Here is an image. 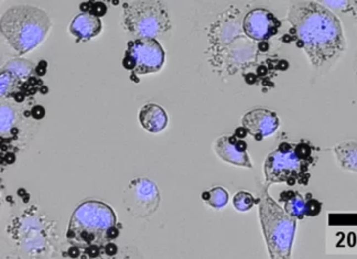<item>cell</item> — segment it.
Here are the masks:
<instances>
[{
	"instance_id": "1",
	"label": "cell",
	"mask_w": 357,
	"mask_h": 259,
	"mask_svg": "<svg viewBox=\"0 0 357 259\" xmlns=\"http://www.w3.org/2000/svg\"><path fill=\"white\" fill-rule=\"evenodd\" d=\"M290 32L316 69L331 65L345 51L340 19L317 1H293L289 7Z\"/></svg>"
},
{
	"instance_id": "2",
	"label": "cell",
	"mask_w": 357,
	"mask_h": 259,
	"mask_svg": "<svg viewBox=\"0 0 357 259\" xmlns=\"http://www.w3.org/2000/svg\"><path fill=\"white\" fill-rule=\"evenodd\" d=\"M1 33L18 54H26L45 39L51 28L49 14L31 6H14L1 17Z\"/></svg>"
},
{
	"instance_id": "3",
	"label": "cell",
	"mask_w": 357,
	"mask_h": 259,
	"mask_svg": "<svg viewBox=\"0 0 357 259\" xmlns=\"http://www.w3.org/2000/svg\"><path fill=\"white\" fill-rule=\"evenodd\" d=\"M116 214L109 205L100 201H86L77 206L72 214L67 241L82 252L89 246H105L109 239L108 229L116 225Z\"/></svg>"
},
{
	"instance_id": "4",
	"label": "cell",
	"mask_w": 357,
	"mask_h": 259,
	"mask_svg": "<svg viewBox=\"0 0 357 259\" xmlns=\"http://www.w3.org/2000/svg\"><path fill=\"white\" fill-rule=\"evenodd\" d=\"M258 203L259 219L270 257L273 259L290 258L296 233V218L290 216L268 194L266 189L260 191Z\"/></svg>"
},
{
	"instance_id": "5",
	"label": "cell",
	"mask_w": 357,
	"mask_h": 259,
	"mask_svg": "<svg viewBox=\"0 0 357 259\" xmlns=\"http://www.w3.org/2000/svg\"><path fill=\"white\" fill-rule=\"evenodd\" d=\"M123 10L125 28L138 39H156L171 29L170 14L161 1H128L123 4Z\"/></svg>"
},
{
	"instance_id": "6",
	"label": "cell",
	"mask_w": 357,
	"mask_h": 259,
	"mask_svg": "<svg viewBox=\"0 0 357 259\" xmlns=\"http://www.w3.org/2000/svg\"><path fill=\"white\" fill-rule=\"evenodd\" d=\"M310 162L299 159L293 149L288 152L276 150L270 152L265 160V179L269 183H287L294 185L299 182L307 184L309 181L308 169Z\"/></svg>"
},
{
	"instance_id": "7",
	"label": "cell",
	"mask_w": 357,
	"mask_h": 259,
	"mask_svg": "<svg viewBox=\"0 0 357 259\" xmlns=\"http://www.w3.org/2000/svg\"><path fill=\"white\" fill-rule=\"evenodd\" d=\"M165 63V51L156 39L140 38L129 41L125 52L123 66L134 71L137 74L156 73Z\"/></svg>"
},
{
	"instance_id": "8",
	"label": "cell",
	"mask_w": 357,
	"mask_h": 259,
	"mask_svg": "<svg viewBox=\"0 0 357 259\" xmlns=\"http://www.w3.org/2000/svg\"><path fill=\"white\" fill-rule=\"evenodd\" d=\"M123 201L132 216L146 218L159 209L161 196L154 182L140 177L130 182L124 191Z\"/></svg>"
},
{
	"instance_id": "9",
	"label": "cell",
	"mask_w": 357,
	"mask_h": 259,
	"mask_svg": "<svg viewBox=\"0 0 357 259\" xmlns=\"http://www.w3.org/2000/svg\"><path fill=\"white\" fill-rule=\"evenodd\" d=\"M243 27L249 38L256 41H266L277 35L281 22L269 10L259 8L246 14Z\"/></svg>"
},
{
	"instance_id": "10",
	"label": "cell",
	"mask_w": 357,
	"mask_h": 259,
	"mask_svg": "<svg viewBox=\"0 0 357 259\" xmlns=\"http://www.w3.org/2000/svg\"><path fill=\"white\" fill-rule=\"evenodd\" d=\"M278 115L272 110L265 108H256L249 110L243 117V127L256 140L260 141L263 138L271 136L279 127Z\"/></svg>"
},
{
	"instance_id": "11",
	"label": "cell",
	"mask_w": 357,
	"mask_h": 259,
	"mask_svg": "<svg viewBox=\"0 0 357 259\" xmlns=\"http://www.w3.org/2000/svg\"><path fill=\"white\" fill-rule=\"evenodd\" d=\"M102 31L100 19L90 13H80L70 25V32L77 38V42L88 41Z\"/></svg>"
},
{
	"instance_id": "12",
	"label": "cell",
	"mask_w": 357,
	"mask_h": 259,
	"mask_svg": "<svg viewBox=\"0 0 357 259\" xmlns=\"http://www.w3.org/2000/svg\"><path fill=\"white\" fill-rule=\"evenodd\" d=\"M139 121L147 131L158 133L168 125V116L161 106L157 104H147L140 109Z\"/></svg>"
},
{
	"instance_id": "13",
	"label": "cell",
	"mask_w": 357,
	"mask_h": 259,
	"mask_svg": "<svg viewBox=\"0 0 357 259\" xmlns=\"http://www.w3.org/2000/svg\"><path fill=\"white\" fill-rule=\"evenodd\" d=\"M214 150L222 160L228 162V164L245 168L253 167L248 153L240 152L236 149L235 145L228 141V137L223 136L217 139L214 145Z\"/></svg>"
},
{
	"instance_id": "14",
	"label": "cell",
	"mask_w": 357,
	"mask_h": 259,
	"mask_svg": "<svg viewBox=\"0 0 357 259\" xmlns=\"http://www.w3.org/2000/svg\"><path fill=\"white\" fill-rule=\"evenodd\" d=\"M280 201L284 203L283 210L294 218L302 219L305 215V202L300 193L293 191H284L280 194Z\"/></svg>"
},
{
	"instance_id": "15",
	"label": "cell",
	"mask_w": 357,
	"mask_h": 259,
	"mask_svg": "<svg viewBox=\"0 0 357 259\" xmlns=\"http://www.w3.org/2000/svg\"><path fill=\"white\" fill-rule=\"evenodd\" d=\"M337 160L347 170L356 171V141H347L334 148Z\"/></svg>"
},
{
	"instance_id": "16",
	"label": "cell",
	"mask_w": 357,
	"mask_h": 259,
	"mask_svg": "<svg viewBox=\"0 0 357 259\" xmlns=\"http://www.w3.org/2000/svg\"><path fill=\"white\" fill-rule=\"evenodd\" d=\"M203 199L207 204H210L214 209H222L228 202V193L223 188H214L211 191L204 192L202 194Z\"/></svg>"
},
{
	"instance_id": "17",
	"label": "cell",
	"mask_w": 357,
	"mask_h": 259,
	"mask_svg": "<svg viewBox=\"0 0 357 259\" xmlns=\"http://www.w3.org/2000/svg\"><path fill=\"white\" fill-rule=\"evenodd\" d=\"M233 203L236 210L239 211V212H246V211H249L253 208L255 200L253 198V195L248 193V192L240 191L238 193L235 194L233 199Z\"/></svg>"
},
{
	"instance_id": "18",
	"label": "cell",
	"mask_w": 357,
	"mask_h": 259,
	"mask_svg": "<svg viewBox=\"0 0 357 259\" xmlns=\"http://www.w3.org/2000/svg\"><path fill=\"white\" fill-rule=\"evenodd\" d=\"M293 151L296 153L299 159L303 161H308L312 164V152H311V147L307 145L305 142L298 143L297 146L293 147Z\"/></svg>"
},
{
	"instance_id": "19",
	"label": "cell",
	"mask_w": 357,
	"mask_h": 259,
	"mask_svg": "<svg viewBox=\"0 0 357 259\" xmlns=\"http://www.w3.org/2000/svg\"><path fill=\"white\" fill-rule=\"evenodd\" d=\"M322 204L315 199H308L305 202V215L307 216H316L321 213Z\"/></svg>"
},
{
	"instance_id": "20",
	"label": "cell",
	"mask_w": 357,
	"mask_h": 259,
	"mask_svg": "<svg viewBox=\"0 0 357 259\" xmlns=\"http://www.w3.org/2000/svg\"><path fill=\"white\" fill-rule=\"evenodd\" d=\"M89 13L95 17L100 18L107 13V7H106L104 2H91Z\"/></svg>"
},
{
	"instance_id": "21",
	"label": "cell",
	"mask_w": 357,
	"mask_h": 259,
	"mask_svg": "<svg viewBox=\"0 0 357 259\" xmlns=\"http://www.w3.org/2000/svg\"><path fill=\"white\" fill-rule=\"evenodd\" d=\"M30 115L35 119H41L45 117V107H42L41 105H37V106H35L31 109Z\"/></svg>"
},
{
	"instance_id": "22",
	"label": "cell",
	"mask_w": 357,
	"mask_h": 259,
	"mask_svg": "<svg viewBox=\"0 0 357 259\" xmlns=\"http://www.w3.org/2000/svg\"><path fill=\"white\" fill-rule=\"evenodd\" d=\"M84 253L88 254V257L96 258V257H98L100 255V253H102V247L96 246V245L89 246V247H88L85 249Z\"/></svg>"
},
{
	"instance_id": "23",
	"label": "cell",
	"mask_w": 357,
	"mask_h": 259,
	"mask_svg": "<svg viewBox=\"0 0 357 259\" xmlns=\"http://www.w3.org/2000/svg\"><path fill=\"white\" fill-rule=\"evenodd\" d=\"M46 68H47V63L45 61H41L40 63L38 64V66L36 68V73L39 76H43L46 73Z\"/></svg>"
},
{
	"instance_id": "24",
	"label": "cell",
	"mask_w": 357,
	"mask_h": 259,
	"mask_svg": "<svg viewBox=\"0 0 357 259\" xmlns=\"http://www.w3.org/2000/svg\"><path fill=\"white\" fill-rule=\"evenodd\" d=\"M104 249H105V253L109 256H114L115 254H117V246H116L115 244H113V243L106 244Z\"/></svg>"
},
{
	"instance_id": "25",
	"label": "cell",
	"mask_w": 357,
	"mask_h": 259,
	"mask_svg": "<svg viewBox=\"0 0 357 259\" xmlns=\"http://www.w3.org/2000/svg\"><path fill=\"white\" fill-rule=\"evenodd\" d=\"M118 235H119V231L116 226H112L107 231V237H108L109 241H113V239L117 238Z\"/></svg>"
},
{
	"instance_id": "26",
	"label": "cell",
	"mask_w": 357,
	"mask_h": 259,
	"mask_svg": "<svg viewBox=\"0 0 357 259\" xmlns=\"http://www.w3.org/2000/svg\"><path fill=\"white\" fill-rule=\"evenodd\" d=\"M247 130H246V129L244 128V127H239V128H237V129H236V131H235V137L236 138H238V139H240V140H242V139H244L246 136H247Z\"/></svg>"
},
{
	"instance_id": "27",
	"label": "cell",
	"mask_w": 357,
	"mask_h": 259,
	"mask_svg": "<svg viewBox=\"0 0 357 259\" xmlns=\"http://www.w3.org/2000/svg\"><path fill=\"white\" fill-rule=\"evenodd\" d=\"M235 147H236V149L240 152H246V150H247V148H248L247 143H246L244 140H240V139H238V141L235 143Z\"/></svg>"
},
{
	"instance_id": "28",
	"label": "cell",
	"mask_w": 357,
	"mask_h": 259,
	"mask_svg": "<svg viewBox=\"0 0 357 259\" xmlns=\"http://www.w3.org/2000/svg\"><path fill=\"white\" fill-rule=\"evenodd\" d=\"M69 254L71 257H79L80 254H81V249L79 247L76 246H72L70 249H69Z\"/></svg>"
},
{
	"instance_id": "29",
	"label": "cell",
	"mask_w": 357,
	"mask_h": 259,
	"mask_svg": "<svg viewBox=\"0 0 357 259\" xmlns=\"http://www.w3.org/2000/svg\"><path fill=\"white\" fill-rule=\"evenodd\" d=\"M246 82H247L248 84H254L256 82V80H257V78L254 74H248L246 75Z\"/></svg>"
},
{
	"instance_id": "30",
	"label": "cell",
	"mask_w": 357,
	"mask_h": 259,
	"mask_svg": "<svg viewBox=\"0 0 357 259\" xmlns=\"http://www.w3.org/2000/svg\"><path fill=\"white\" fill-rule=\"evenodd\" d=\"M13 97H14V99L17 100V102H22L23 98H25V94H23V93H16V94H13Z\"/></svg>"
},
{
	"instance_id": "31",
	"label": "cell",
	"mask_w": 357,
	"mask_h": 259,
	"mask_svg": "<svg viewBox=\"0 0 357 259\" xmlns=\"http://www.w3.org/2000/svg\"><path fill=\"white\" fill-rule=\"evenodd\" d=\"M258 47H259V50L262 51V52L267 51V50H268V44H267V42H259Z\"/></svg>"
},
{
	"instance_id": "32",
	"label": "cell",
	"mask_w": 357,
	"mask_h": 259,
	"mask_svg": "<svg viewBox=\"0 0 357 259\" xmlns=\"http://www.w3.org/2000/svg\"><path fill=\"white\" fill-rule=\"evenodd\" d=\"M266 72H267L266 68H264V66H260V68L257 71V74H258V76H264L265 74H266Z\"/></svg>"
},
{
	"instance_id": "33",
	"label": "cell",
	"mask_w": 357,
	"mask_h": 259,
	"mask_svg": "<svg viewBox=\"0 0 357 259\" xmlns=\"http://www.w3.org/2000/svg\"><path fill=\"white\" fill-rule=\"evenodd\" d=\"M4 159H7V164H11V162L14 161V156L11 155V153H9L7 157H4Z\"/></svg>"
},
{
	"instance_id": "34",
	"label": "cell",
	"mask_w": 357,
	"mask_h": 259,
	"mask_svg": "<svg viewBox=\"0 0 357 259\" xmlns=\"http://www.w3.org/2000/svg\"><path fill=\"white\" fill-rule=\"evenodd\" d=\"M47 92H49V89H47L46 86H42V88H41V93H42V94H45V93H47Z\"/></svg>"
}]
</instances>
